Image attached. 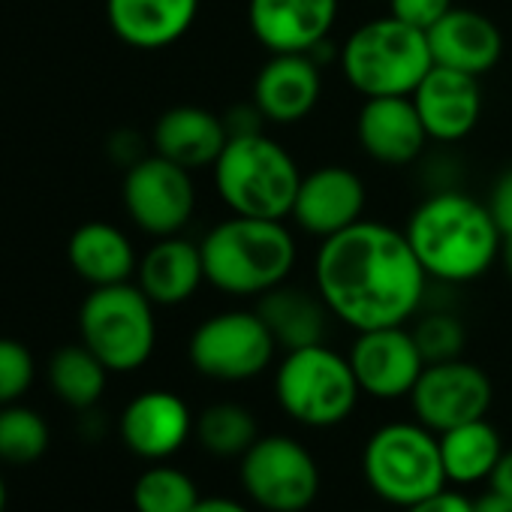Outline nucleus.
Wrapping results in <instances>:
<instances>
[{"label": "nucleus", "mask_w": 512, "mask_h": 512, "mask_svg": "<svg viewBox=\"0 0 512 512\" xmlns=\"http://www.w3.org/2000/svg\"><path fill=\"white\" fill-rule=\"evenodd\" d=\"M362 476L374 497L407 509L449 485L440 437L416 419L383 422L362 446Z\"/></svg>", "instance_id": "6"}, {"label": "nucleus", "mask_w": 512, "mask_h": 512, "mask_svg": "<svg viewBox=\"0 0 512 512\" xmlns=\"http://www.w3.org/2000/svg\"><path fill=\"white\" fill-rule=\"evenodd\" d=\"M193 428L196 419L187 401L169 389H145L133 395L118 419V434L124 446L148 464L178 455L193 437Z\"/></svg>", "instance_id": "16"}, {"label": "nucleus", "mask_w": 512, "mask_h": 512, "mask_svg": "<svg viewBox=\"0 0 512 512\" xmlns=\"http://www.w3.org/2000/svg\"><path fill=\"white\" fill-rule=\"evenodd\" d=\"M278 353L263 317L247 308H229L205 317L190 341L187 359L196 374L214 383H250L263 377Z\"/></svg>", "instance_id": "10"}, {"label": "nucleus", "mask_w": 512, "mask_h": 512, "mask_svg": "<svg viewBox=\"0 0 512 512\" xmlns=\"http://www.w3.org/2000/svg\"><path fill=\"white\" fill-rule=\"evenodd\" d=\"M413 338L425 356V362H449V359H461L464 344H467V329L464 323L452 314V311H419L416 323H413Z\"/></svg>", "instance_id": "31"}, {"label": "nucleus", "mask_w": 512, "mask_h": 512, "mask_svg": "<svg viewBox=\"0 0 512 512\" xmlns=\"http://www.w3.org/2000/svg\"><path fill=\"white\" fill-rule=\"evenodd\" d=\"M350 365L362 395L377 401L410 398L416 380L425 371V356L407 326H383L356 332L350 347Z\"/></svg>", "instance_id": "13"}, {"label": "nucleus", "mask_w": 512, "mask_h": 512, "mask_svg": "<svg viewBox=\"0 0 512 512\" xmlns=\"http://www.w3.org/2000/svg\"><path fill=\"white\" fill-rule=\"evenodd\" d=\"M428 49L437 67L485 76L503 55L500 28L479 10L452 7L428 34Z\"/></svg>", "instance_id": "20"}, {"label": "nucleus", "mask_w": 512, "mask_h": 512, "mask_svg": "<svg viewBox=\"0 0 512 512\" xmlns=\"http://www.w3.org/2000/svg\"><path fill=\"white\" fill-rule=\"evenodd\" d=\"M121 199L124 211L142 232L154 238L181 235L196 211L193 172L160 154L139 157L127 166Z\"/></svg>", "instance_id": "11"}, {"label": "nucleus", "mask_w": 512, "mask_h": 512, "mask_svg": "<svg viewBox=\"0 0 512 512\" xmlns=\"http://www.w3.org/2000/svg\"><path fill=\"white\" fill-rule=\"evenodd\" d=\"M229 142L226 121L202 106H172L166 109L151 133L154 154L196 172L211 169Z\"/></svg>", "instance_id": "23"}, {"label": "nucleus", "mask_w": 512, "mask_h": 512, "mask_svg": "<svg viewBox=\"0 0 512 512\" xmlns=\"http://www.w3.org/2000/svg\"><path fill=\"white\" fill-rule=\"evenodd\" d=\"M500 266H503V272L512 278V238H503V244H500V260H497Z\"/></svg>", "instance_id": "40"}, {"label": "nucleus", "mask_w": 512, "mask_h": 512, "mask_svg": "<svg viewBox=\"0 0 512 512\" xmlns=\"http://www.w3.org/2000/svg\"><path fill=\"white\" fill-rule=\"evenodd\" d=\"M401 512H473V500L461 491H452V488H443Z\"/></svg>", "instance_id": "35"}, {"label": "nucleus", "mask_w": 512, "mask_h": 512, "mask_svg": "<svg viewBox=\"0 0 512 512\" xmlns=\"http://www.w3.org/2000/svg\"><path fill=\"white\" fill-rule=\"evenodd\" d=\"M488 485H491L494 491L512 497V449H506V452L500 455V461H497V467H494Z\"/></svg>", "instance_id": "38"}, {"label": "nucleus", "mask_w": 512, "mask_h": 512, "mask_svg": "<svg viewBox=\"0 0 512 512\" xmlns=\"http://www.w3.org/2000/svg\"><path fill=\"white\" fill-rule=\"evenodd\" d=\"M386 4H389V16L428 34L455 7V0H386Z\"/></svg>", "instance_id": "33"}, {"label": "nucleus", "mask_w": 512, "mask_h": 512, "mask_svg": "<svg viewBox=\"0 0 512 512\" xmlns=\"http://www.w3.org/2000/svg\"><path fill=\"white\" fill-rule=\"evenodd\" d=\"M193 434L211 458L229 461V458H241L256 443L260 425H256V416L244 404L217 401L196 416Z\"/></svg>", "instance_id": "28"}, {"label": "nucleus", "mask_w": 512, "mask_h": 512, "mask_svg": "<svg viewBox=\"0 0 512 512\" xmlns=\"http://www.w3.org/2000/svg\"><path fill=\"white\" fill-rule=\"evenodd\" d=\"M338 64L347 85L371 100L410 97L434 67V58L425 31H416L386 13L347 34Z\"/></svg>", "instance_id": "5"}, {"label": "nucleus", "mask_w": 512, "mask_h": 512, "mask_svg": "<svg viewBox=\"0 0 512 512\" xmlns=\"http://www.w3.org/2000/svg\"><path fill=\"white\" fill-rule=\"evenodd\" d=\"M202 0H106L112 34L142 52L175 46L196 22Z\"/></svg>", "instance_id": "22"}, {"label": "nucleus", "mask_w": 512, "mask_h": 512, "mask_svg": "<svg viewBox=\"0 0 512 512\" xmlns=\"http://www.w3.org/2000/svg\"><path fill=\"white\" fill-rule=\"evenodd\" d=\"M256 314L269 326L278 350H299L311 344H323L329 335V323L335 320L317 290H305L296 284H281L256 299Z\"/></svg>", "instance_id": "24"}, {"label": "nucleus", "mask_w": 512, "mask_h": 512, "mask_svg": "<svg viewBox=\"0 0 512 512\" xmlns=\"http://www.w3.org/2000/svg\"><path fill=\"white\" fill-rule=\"evenodd\" d=\"M440 437V458L449 485H479L488 482L503 449L500 431L488 422V416L455 425Z\"/></svg>", "instance_id": "26"}, {"label": "nucleus", "mask_w": 512, "mask_h": 512, "mask_svg": "<svg viewBox=\"0 0 512 512\" xmlns=\"http://www.w3.org/2000/svg\"><path fill=\"white\" fill-rule=\"evenodd\" d=\"M491 401H494L491 377L467 359L425 365L422 377L410 392L413 419L431 428L434 434L488 416Z\"/></svg>", "instance_id": "12"}, {"label": "nucleus", "mask_w": 512, "mask_h": 512, "mask_svg": "<svg viewBox=\"0 0 512 512\" xmlns=\"http://www.w3.org/2000/svg\"><path fill=\"white\" fill-rule=\"evenodd\" d=\"M428 275L404 235L380 220H359L320 241L314 290L353 332L407 326L428 302Z\"/></svg>", "instance_id": "1"}, {"label": "nucleus", "mask_w": 512, "mask_h": 512, "mask_svg": "<svg viewBox=\"0 0 512 512\" xmlns=\"http://www.w3.org/2000/svg\"><path fill=\"white\" fill-rule=\"evenodd\" d=\"M341 0H247L253 40L269 55H311L332 40Z\"/></svg>", "instance_id": "14"}, {"label": "nucleus", "mask_w": 512, "mask_h": 512, "mask_svg": "<svg viewBox=\"0 0 512 512\" xmlns=\"http://www.w3.org/2000/svg\"><path fill=\"white\" fill-rule=\"evenodd\" d=\"M154 308L139 284L94 287L79 308V338L112 374H133L157 350Z\"/></svg>", "instance_id": "8"}, {"label": "nucleus", "mask_w": 512, "mask_h": 512, "mask_svg": "<svg viewBox=\"0 0 512 512\" xmlns=\"http://www.w3.org/2000/svg\"><path fill=\"white\" fill-rule=\"evenodd\" d=\"M302 175L290 148L266 130L229 136L211 166L220 202L232 214L263 220H287L293 214Z\"/></svg>", "instance_id": "4"}, {"label": "nucleus", "mask_w": 512, "mask_h": 512, "mask_svg": "<svg viewBox=\"0 0 512 512\" xmlns=\"http://www.w3.org/2000/svg\"><path fill=\"white\" fill-rule=\"evenodd\" d=\"M365 202H368V187L362 175L350 166L329 163L302 175L290 217L302 232L323 241L359 223L365 217Z\"/></svg>", "instance_id": "15"}, {"label": "nucleus", "mask_w": 512, "mask_h": 512, "mask_svg": "<svg viewBox=\"0 0 512 512\" xmlns=\"http://www.w3.org/2000/svg\"><path fill=\"white\" fill-rule=\"evenodd\" d=\"M410 97L425 124L428 139L440 145H455L467 139L482 118L479 76H470L461 70L434 64Z\"/></svg>", "instance_id": "17"}, {"label": "nucleus", "mask_w": 512, "mask_h": 512, "mask_svg": "<svg viewBox=\"0 0 512 512\" xmlns=\"http://www.w3.org/2000/svg\"><path fill=\"white\" fill-rule=\"evenodd\" d=\"M7 500H10V491H7L4 476H0V512H7Z\"/></svg>", "instance_id": "41"}, {"label": "nucleus", "mask_w": 512, "mask_h": 512, "mask_svg": "<svg viewBox=\"0 0 512 512\" xmlns=\"http://www.w3.org/2000/svg\"><path fill=\"white\" fill-rule=\"evenodd\" d=\"M109 374L112 371L85 344L61 347L49 359V386L55 398L79 413H88L100 404L109 386Z\"/></svg>", "instance_id": "27"}, {"label": "nucleus", "mask_w": 512, "mask_h": 512, "mask_svg": "<svg viewBox=\"0 0 512 512\" xmlns=\"http://www.w3.org/2000/svg\"><path fill=\"white\" fill-rule=\"evenodd\" d=\"M199 497L202 494L193 476L169 461H154L133 482L136 512H193Z\"/></svg>", "instance_id": "29"}, {"label": "nucleus", "mask_w": 512, "mask_h": 512, "mask_svg": "<svg viewBox=\"0 0 512 512\" xmlns=\"http://www.w3.org/2000/svg\"><path fill=\"white\" fill-rule=\"evenodd\" d=\"M275 398L296 425L326 431L353 416L362 389L350 356L323 341L284 353L275 368Z\"/></svg>", "instance_id": "7"}, {"label": "nucleus", "mask_w": 512, "mask_h": 512, "mask_svg": "<svg viewBox=\"0 0 512 512\" xmlns=\"http://www.w3.org/2000/svg\"><path fill=\"white\" fill-rule=\"evenodd\" d=\"M404 235L428 281L461 287L491 272L500 260L503 235L488 202L458 190H431L407 217Z\"/></svg>", "instance_id": "2"}, {"label": "nucleus", "mask_w": 512, "mask_h": 512, "mask_svg": "<svg viewBox=\"0 0 512 512\" xmlns=\"http://www.w3.org/2000/svg\"><path fill=\"white\" fill-rule=\"evenodd\" d=\"M49 443V422L37 410L19 401L0 407V461L4 464H34L49 452Z\"/></svg>", "instance_id": "30"}, {"label": "nucleus", "mask_w": 512, "mask_h": 512, "mask_svg": "<svg viewBox=\"0 0 512 512\" xmlns=\"http://www.w3.org/2000/svg\"><path fill=\"white\" fill-rule=\"evenodd\" d=\"M473 512H512V497H506L488 485V491H482L473 500Z\"/></svg>", "instance_id": "39"}, {"label": "nucleus", "mask_w": 512, "mask_h": 512, "mask_svg": "<svg viewBox=\"0 0 512 512\" xmlns=\"http://www.w3.org/2000/svg\"><path fill=\"white\" fill-rule=\"evenodd\" d=\"M238 482L244 497L263 512H305L323 488L320 461L290 434H260L238 458Z\"/></svg>", "instance_id": "9"}, {"label": "nucleus", "mask_w": 512, "mask_h": 512, "mask_svg": "<svg viewBox=\"0 0 512 512\" xmlns=\"http://www.w3.org/2000/svg\"><path fill=\"white\" fill-rule=\"evenodd\" d=\"M323 97V67L311 55H269L253 79V103L266 124L305 121Z\"/></svg>", "instance_id": "18"}, {"label": "nucleus", "mask_w": 512, "mask_h": 512, "mask_svg": "<svg viewBox=\"0 0 512 512\" xmlns=\"http://www.w3.org/2000/svg\"><path fill=\"white\" fill-rule=\"evenodd\" d=\"M34 377V353L16 338H0V407L22 401L31 392Z\"/></svg>", "instance_id": "32"}, {"label": "nucleus", "mask_w": 512, "mask_h": 512, "mask_svg": "<svg viewBox=\"0 0 512 512\" xmlns=\"http://www.w3.org/2000/svg\"><path fill=\"white\" fill-rule=\"evenodd\" d=\"M223 121H226L229 136H244V133H260V130H266V118H263L260 109H256L253 100H250L247 106L229 109V112L223 115Z\"/></svg>", "instance_id": "36"}, {"label": "nucleus", "mask_w": 512, "mask_h": 512, "mask_svg": "<svg viewBox=\"0 0 512 512\" xmlns=\"http://www.w3.org/2000/svg\"><path fill=\"white\" fill-rule=\"evenodd\" d=\"M193 512H253V509L244 500H235L226 494H208V497H199Z\"/></svg>", "instance_id": "37"}, {"label": "nucleus", "mask_w": 512, "mask_h": 512, "mask_svg": "<svg viewBox=\"0 0 512 512\" xmlns=\"http://www.w3.org/2000/svg\"><path fill=\"white\" fill-rule=\"evenodd\" d=\"M359 148L383 166H410L431 142L413 97H371L356 115Z\"/></svg>", "instance_id": "19"}, {"label": "nucleus", "mask_w": 512, "mask_h": 512, "mask_svg": "<svg viewBox=\"0 0 512 512\" xmlns=\"http://www.w3.org/2000/svg\"><path fill=\"white\" fill-rule=\"evenodd\" d=\"M136 284L160 308H175L190 302L205 284L199 241H190L184 235L157 238L139 256Z\"/></svg>", "instance_id": "21"}, {"label": "nucleus", "mask_w": 512, "mask_h": 512, "mask_svg": "<svg viewBox=\"0 0 512 512\" xmlns=\"http://www.w3.org/2000/svg\"><path fill=\"white\" fill-rule=\"evenodd\" d=\"M488 211L500 229L503 238H512V166L506 172H500V178L494 181L491 193H488Z\"/></svg>", "instance_id": "34"}, {"label": "nucleus", "mask_w": 512, "mask_h": 512, "mask_svg": "<svg viewBox=\"0 0 512 512\" xmlns=\"http://www.w3.org/2000/svg\"><path fill=\"white\" fill-rule=\"evenodd\" d=\"M67 260H70L73 272L85 284H91V290L127 284L139 266L136 247L127 238V232L112 223H103V220L82 223L73 232V238L67 244Z\"/></svg>", "instance_id": "25"}, {"label": "nucleus", "mask_w": 512, "mask_h": 512, "mask_svg": "<svg viewBox=\"0 0 512 512\" xmlns=\"http://www.w3.org/2000/svg\"><path fill=\"white\" fill-rule=\"evenodd\" d=\"M205 284L229 299H260L290 281L299 244L287 220L229 214L202 241Z\"/></svg>", "instance_id": "3"}]
</instances>
